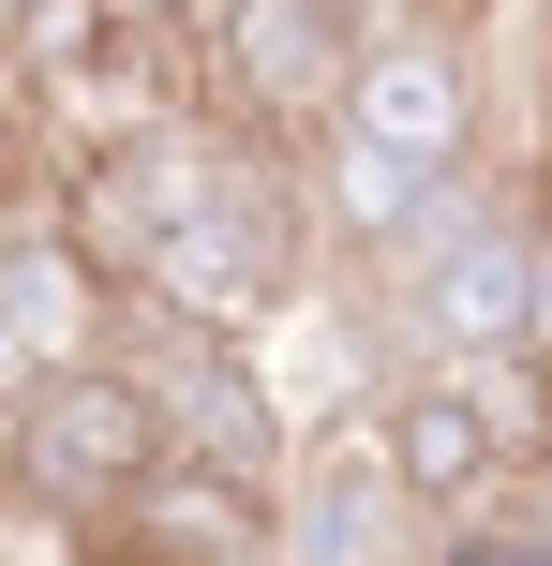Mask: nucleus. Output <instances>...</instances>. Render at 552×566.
<instances>
[{"label":"nucleus","mask_w":552,"mask_h":566,"mask_svg":"<svg viewBox=\"0 0 552 566\" xmlns=\"http://www.w3.org/2000/svg\"><path fill=\"white\" fill-rule=\"evenodd\" d=\"M165 462V432H149L135 373L119 358H60L45 388L15 402V448H0V507L45 522V537H90V522H119V492Z\"/></svg>","instance_id":"obj_3"},{"label":"nucleus","mask_w":552,"mask_h":566,"mask_svg":"<svg viewBox=\"0 0 552 566\" xmlns=\"http://www.w3.org/2000/svg\"><path fill=\"white\" fill-rule=\"evenodd\" d=\"M30 388H45V358H30V343L0 328V402H30Z\"/></svg>","instance_id":"obj_7"},{"label":"nucleus","mask_w":552,"mask_h":566,"mask_svg":"<svg viewBox=\"0 0 552 566\" xmlns=\"http://www.w3.org/2000/svg\"><path fill=\"white\" fill-rule=\"evenodd\" d=\"M269 566H418V507L374 448V402H344L329 432L284 448V492H269Z\"/></svg>","instance_id":"obj_4"},{"label":"nucleus","mask_w":552,"mask_h":566,"mask_svg":"<svg viewBox=\"0 0 552 566\" xmlns=\"http://www.w3.org/2000/svg\"><path fill=\"white\" fill-rule=\"evenodd\" d=\"M0 30H15V0H0Z\"/></svg>","instance_id":"obj_8"},{"label":"nucleus","mask_w":552,"mask_h":566,"mask_svg":"<svg viewBox=\"0 0 552 566\" xmlns=\"http://www.w3.org/2000/svg\"><path fill=\"white\" fill-rule=\"evenodd\" d=\"M105 283H90V254H75V239H60L45 224V209H30V224H0V328H15L30 343V358H105Z\"/></svg>","instance_id":"obj_6"},{"label":"nucleus","mask_w":552,"mask_h":566,"mask_svg":"<svg viewBox=\"0 0 552 566\" xmlns=\"http://www.w3.org/2000/svg\"><path fill=\"white\" fill-rule=\"evenodd\" d=\"M329 135L374 149V165H404V179H448L478 149V60H464V30H374Z\"/></svg>","instance_id":"obj_5"},{"label":"nucleus","mask_w":552,"mask_h":566,"mask_svg":"<svg viewBox=\"0 0 552 566\" xmlns=\"http://www.w3.org/2000/svg\"><path fill=\"white\" fill-rule=\"evenodd\" d=\"M105 358L135 373V402H149V432H165V462H209V478H239V492H284L299 418H284V388H269L254 343L179 328V313L119 298V313H105Z\"/></svg>","instance_id":"obj_2"},{"label":"nucleus","mask_w":552,"mask_h":566,"mask_svg":"<svg viewBox=\"0 0 552 566\" xmlns=\"http://www.w3.org/2000/svg\"><path fill=\"white\" fill-rule=\"evenodd\" d=\"M374 45V0H179V75L195 119L254 149H314L344 119V75Z\"/></svg>","instance_id":"obj_1"}]
</instances>
